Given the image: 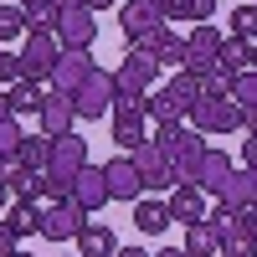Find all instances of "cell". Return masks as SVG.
Wrapping results in <instances>:
<instances>
[{
    "label": "cell",
    "mask_w": 257,
    "mask_h": 257,
    "mask_svg": "<svg viewBox=\"0 0 257 257\" xmlns=\"http://www.w3.org/2000/svg\"><path fill=\"white\" fill-rule=\"evenodd\" d=\"M0 175H6V165H0Z\"/></svg>",
    "instance_id": "52"
},
{
    "label": "cell",
    "mask_w": 257,
    "mask_h": 257,
    "mask_svg": "<svg viewBox=\"0 0 257 257\" xmlns=\"http://www.w3.org/2000/svg\"><path fill=\"white\" fill-rule=\"evenodd\" d=\"M113 252H118V237H113L108 226H93L88 221V226L77 231V257H113Z\"/></svg>",
    "instance_id": "24"
},
{
    "label": "cell",
    "mask_w": 257,
    "mask_h": 257,
    "mask_svg": "<svg viewBox=\"0 0 257 257\" xmlns=\"http://www.w3.org/2000/svg\"><path fill=\"white\" fill-rule=\"evenodd\" d=\"M6 98H11V113L21 118V113H36V108H41V98H47V93H41V82L21 77V82H11V88H6Z\"/></svg>",
    "instance_id": "27"
},
{
    "label": "cell",
    "mask_w": 257,
    "mask_h": 257,
    "mask_svg": "<svg viewBox=\"0 0 257 257\" xmlns=\"http://www.w3.org/2000/svg\"><path fill=\"white\" fill-rule=\"evenodd\" d=\"M82 226H88V211H82L77 201H62V206L41 211V237H47V242H77Z\"/></svg>",
    "instance_id": "8"
},
{
    "label": "cell",
    "mask_w": 257,
    "mask_h": 257,
    "mask_svg": "<svg viewBox=\"0 0 257 257\" xmlns=\"http://www.w3.org/2000/svg\"><path fill=\"white\" fill-rule=\"evenodd\" d=\"M16 36H26V16H21V6H0V47Z\"/></svg>",
    "instance_id": "34"
},
{
    "label": "cell",
    "mask_w": 257,
    "mask_h": 257,
    "mask_svg": "<svg viewBox=\"0 0 257 257\" xmlns=\"http://www.w3.org/2000/svg\"><path fill=\"white\" fill-rule=\"evenodd\" d=\"M144 139H149V134H144V113H123V108H113V144H118V155H134Z\"/></svg>",
    "instance_id": "20"
},
{
    "label": "cell",
    "mask_w": 257,
    "mask_h": 257,
    "mask_svg": "<svg viewBox=\"0 0 257 257\" xmlns=\"http://www.w3.org/2000/svg\"><path fill=\"white\" fill-rule=\"evenodd\" d=\"M144 113L155 118V123H175V118H180V113H175V103H170L165 93H149V98H144Z\"/></svg>",
    "instance_id": "37"
},
{
    "label": "cell",
    "mask_w": 257,
    "mask_h": 257,
    "mask_svg": "<svg viewBox=\"0 0 257 257\" xmlns=\"http://www.w3.org/2000/svg\"><path fill=\"white\" fill-rule=\"evenodd\" d=\"M77 6H88V11H108V6H118V0H77Z\"/></svg>",
    "instance_id": "44"
},
{
    "label": "cell",
    "mask_w": 257,
    "mask_h": 257,
    "mask_svg": "<svg viewBox=\"0 0 257 257\" xmlns=\"http://www.w3.org/2000/svg\"><path fill=\"white\" fill-rule=\"evenodd\" d=\"M103 180H108V196L113 201H139L144 196V180H139V170L128 155H113L108 165H103Z\"/></svg>",
    "instance_id": "14"
},
{
    "label": "cell",
    "mask_w": 257,
    "mask_h": 257,
    "mask_svg": "<svg viewBox=\"0 0 257 257\" xmlns=\"http://www.w3.org/2000/svg\"><path fill=\"white\" fill-rule=\"evenodd\" d=\"M237 231H247V237H252V242H257V201H252V206H242V211H237Z\"/></svg>",
    "instance_id": "40"
},
{
    "label": "cell",
    "mask_w": 257,
    "mask_h": 257,
    "mask_svg": "<svg viewBox=\"0 0 257 257\" xmlns=\"http://www.w3.org/2000/svg\"><path fill=\"white\" fill-rule=\"evenodd\" d=\"M57 57H62L57 31H26V47H21V77L47 82V77H52V67H57Z\"/></svg>",
    "instance_id": "4"
},
{
    "label": "cell",
    "mask_w": 257,
    "mask_h": 257,
    "mask_svg": "<svg viewBox=\"0 0 257 257\" xmlns=\"http://www.w3.org/2000/svg\"><path fill=\"white\" fill-rule=\"evenodd\" d=\"M57 41H62V52H88L93 47V41H98V21H93V11L88 6H77V0H72V6H62L57 11Z\"/></svg>",
    "instance_id": "1"
},
{
    "label": "cell",
    "mask_w": 257,
    "mask_h": 257,
    "mask_svg": "<svg viewBox=\"0 0 257 257\" xmlns=\"http://www.w3.org/2000/svg\"><path fill=\"white\" fill-rule=\"evenodd\" d=\"M47 149H52L47 134H21V149H16L11 165H21V170H47Z\"/></svg>",
    "instance_id": "28"
},
{
    "label": "cell",
    "mask_w": 257,
    "mask_h": 257,
    "mask_svg": "<svg viewBox=\"0 0 257 257\" xmlns=\"http://www.w3.org/2000/svg\"><path fill=\"white\" fill-rule=\"evenodd\" d=\"M252 6H257V0H252Z\"/></svg>",
    "instance_id": "53"
},
{
    "label": "cell",
    "mask_w": 257,
    "mask_h": 257,
    "mask_svg": "<svg viewBox=\"0 0 257 257\" xmlns=\"http://www.w3.org/2000/svg\"><path fill=\"white\" fill-rule=\"evenodd\" d=\"M82 165H88V139H82V134H62V139H52V149H47V170H57V175H77Z\"/></svg>",
    "instance_id": "16"
},
{
    "label": "cell",
    "mask_w": 257,
    "mask_h": 257,
    "mask_svg": "<svg viewBox=\"0 0 257 257\" xmlns=\"http://www.w3.org/2000/svg\"><path fill=\"white\" fill-rule=\"evenodd\" d=\"M231 88H237V72H226L221 62L201 77V93H206V98H231Z\"/></svg>",
    "instance_id": "31"
},
{
    "label": "cell",
    "mask_w": 257,
    "mask_h": 257,
    "mask_svg": "<svg viewBox=\"0 0 257 257\" xmlns=\"http://www.w3.org/2000/svg\"><path fill=\"white\" fill-rule=\"evenodd\" d=\"M41 196H47L52 206L72 201V175H57V170H47V175H41Z\"/></svg>",
    "instance_id": "33"
},
{
    "label": "cell",
    "mask_w": 257,
    "mask_h": 257,
    "mask_svg": "<svg viewBox=\"0 0 257 257\" xmlns=\"http://www.w3.org/2000/svg\"><path fill=\"white\" fill-rule=\"evenodd\" d=\"M118 26H123L128 41H144L155 26H165V11L155 0H118Z\"/></svg>",
    "instance_id": "10"
},
{
    "label": "cell",
    "mask_w": 257,
    "mask_h": 257,
    "mask_svg": "<svg viewBox=\"0 0 257 257\" xmlns=\"http://www.w3.org/2000/svg\"><path fill=\"white\" fill-rule=\"evenodd\" d=\"M11 257H31V252H21V247H16V252H11Z\"/></svg>",
    "instance_id": "50"
},
{
    "label": "cell",
    "mask_w": 257,
    "mask_h": 257,
    "mask_svg": "<svg viewBox=\"0 0 257 257\" xmlns=\"http://www.w3.org/2000/svg\"><path fill=\"white\" fill-rule=\"evenodd\" d=\"M242 165H257V134H247V144H242Z\"/></svg>",
    "instance_id": "41"
},
{
    "label": "cell",
    "mask_w": 257,
    "mask_h": 257,
    "mask_svg": "<svg viewBox=\"0 0 257 257\" xmlns=\"http://www.w3.org/2000/svg\"><path fill=\"white\" fill-rule=\"evenodd\" d=\"M165 98H170V103H175V113L185 118L190 108H196V98H201V77H196V72H185V67H180L175 77H170V82H165Z\"/></svg>",
    "instance_id": "21"
},
{
    "label": "cell",
    "mask_w": 257,
    "mask_h": 257,
    "mask_svg": "<svg viewBox=\"0 0 257 257\" xmlns=\"http://www.w3.org/2000/svg\"><path fill=\"white\" fill-rule=\"evenodd\" d=\"M216 62H221L226 72H237V77H242V72H252V67H257V57H252V41H242V36H226Z\"/></svg>",
    "instance_id": "25"
},
{
    "label": "cell",
    "mask_w": 257,
    "mask_h": 257,
    "mask_svg": "<svg viewBox=\"0 0 257 257\" xmlns=\"http://www.w3.org/2000/svg\"><path fill=\"white\" fill-rule=\"evenodd\" d=\"M226 170H231V155H221V149H201L196 165H190L180 180H185V185H196L201 196H216V185L226 180Z\"/></svg>",
    "instance_id": "9"
},
{
    "label": "cell",
    "mask_w": 257,
    "mask_h": 257,
    "mask_svg": "<svg viewBox=\"0 0 257 257\" xmlns=\"http://www.w3.org/2000/svg\"><path fill=\"white\" fill-rule=\"evenodd\" d=\"M113 257H149L144 247H123V252H113Z\"/></svg>",
    "instance_id": "48"
},
{
    "label": "cell",
    "mask_w": 257,
    "mask_h": 257,
    "mask_svg": "<svg viewBox=\"0 0 257 257\" xmlns=\"http://www.w3.org/2000/svg\"><path fill=\"white\" fill-rule=\"evenodd\" d=\"M170 221H180V226H196V221H206V196H201V190L196 185H175V190H170Z\"/></svg>",
    "instance_id": "18"
},
{
    "label": "cell",
    "mask_w": 257,
    "mask_h": 257,
    "mask_svg": "<svg viewBox=\"0 0 257 257\" xmlns=\"http://www.w3.org/2000/svg\"><path fill=\"white\" fill-rule=\"evenodd\" d=\"M247 170V180H252V201H257V165H242Z\"/></svg>",
    "instance_id": "47"
},
{
    "label": "cell",
    "mask_w": 257,
    "mask_h": 257,
    "mask_svg": "<svg viewBox=\"0 0 257 257\" xmlns=\"http://www.w3.org/2000/svg\"><path fill=\"white\" fill-rule=\"evenodd\" d=\"M72 108H77V118H103V113H113V72L93 67V77H82V88L72 93Z\"/></svg>",
    "instance_id": "6"
},
{
    "label": "cell",
    "mask_w": 257,
    "mask_h": 257,
    "mask_svg": "<svg viewBox=\"0 0 257 257\" xmlns=\"http://www.w3.org/2000/svg\"><path fill=\"white\" fill-rule=\"evenodd\" d=\"M6 118H16V113H11V98H6V88H0V123H6Z\"/></svg>",
    "instance_id": "45"
},
{
    "label": "cell",
    "mask_w": 257,
    "mask_h": 257,
    "mask_svg": "<svg viewBox=\"0 0 257 257\" xmlns=\"http://www.w3.org/2000/svg\"><path fill=\"white\" fill-rule=\"evenodd\" d=\"M231 36H242V41H257V6H252V0H242V6L231 11Z\"/></svg>",
    "instance_id": "32"
},
{
    "label": "cell",
    "mask_w": 257,
    "mask_h": 257,
    "mask_svg": "<svg viewBox=\"0 0 257 257\" xmlns=\"http://www.w3.org/2000/svg\"><path fill=\"white\" fill-rule=\"evenodd\" d=\"M11 252H16V237L6 231V221H0V257H11Z\"/></svg>",
    "instance_id": "42"
},
{
    "label": "cell",
    "mask_w": 257,
    "mask_h": 257,
    "mask_svg": "<svg viewBox=\"0 0 257 257\" xmlns=\"http://www.w3.org/2000/svg\"><path fill=\"white\" fill-rule=\"evenodd\" d=\"M221 41H226V36L211 26V21H206V26H196V31L185 36V72L206 77L211 67H216V57H221Z\"/></svg>",
    "instance_id": "7"
},
{
    "label": "cell",
    "mask_w": 257,
    "mask_h": 257,
    "mask_svg": "<svg viewBox=\"0 0 257 257\" xmlns=\"http://www.w3.org/2000/svg\"><path fill=\"white\" fill-rule=\"evenodd\" d=\"M242 128H247V134H257V108H242Z\"/></svg>",
    "instance_id": "43"
},
{
    "label": "cell",
    "mask_w": 257,
    "mask_h": 257,
    "mask_svg": "<svg viewBox=\"0 0 257 257\" xmlns=\"http://www.w3.org/2000/svg\"><path fill=\"white\" fill-rule=\"evenodd\" d=\"M16 149H21V123L6 118V123H0V165H11V160H16Z\"/></svg>",
    "instance_id": "38"
},
{
    "label": "cell",
    "mask_w": 257,
    "mask_h": 257,
    "mask_svg": "<svg viewBox=\"0 0 257 257\" xmlns=\"http://www.w3.org/2000/svg\"><path fill=\"white\" fill-rule=\"evenodd\" d=\"M231 103H237V108H257V67L237 77V88H231Z\"/></svg>",
    "instance_id": "36"
},
{
    "label": "cell",
    "mask_w": 257,
    "mask_h": 257,
    "mask_svg": "<svg viewBox=\"0 0 257 257\" xmlns=\"http://www.w3.org/2000/svg\"><path fill=\"white\" fill-rule=\"evenodd\" d=\"M134 47H144L149 57L160 62V67H185V41H180L175 31H170V26H155L144 41H134Z\"/></svg>",
    "instance_id": "17"
},
{
    "label": "cell",
    "mask_w": 257,
    "mask_h": 257,
    "mask_svg": "<svg viewBox=\"0 0 257 257\" xmlns=\"http://www.w3.org/2000/svg\"><path fill=\"white\" fill-rule=\"evenodd\" d=\"M128 160H134V170H139L144 190H175V185H180V175H175V165H170V155H165L155 139H144Z\"/></svg>",
    "instance_id": "5"
},
{
    "label": "cell",
    "mask_w": 257,
    "mask_h": 257,
    "mask_svg": "<svg viewBox=\"0 0 257 257\" xmlns=\"http://www.w3.org/2000/svg\"><path fill=\"white\" fill-rule=\"evenodd\" d=\"M6 231L21 242V237H41V206L36 201H16L6 211Z\"/></svg>",
    "instance_id": "23"
},
{
    "label": "cell",
    "mask_w": 257,
    "mask_h": 257,
    "mask_svg": "<svg viewBox=\"0 0 257 257\" xmlns=\"http://www.w3.org/2000/svg\"><path fill=\"white\" fill-rule=\"evenodd\" d=\"M11 82H21V52L0 47V88H11Z\"/></svg>",
    "instance_id": "39"
},
{
    "label": "cell",
    "mask_w": 257,
    "mask_h": 257,
    "mask_svg": "<svg viewBox=\"0 0 257 257\" xmlns=\"http://www.w3.org/2000/svg\"><path fill=\"white\" fill-rule=\"evenodd\" d=\"M185 257H221V237H216L206 221L185 226Z\"/></svg>",
    "instance_id": "29"
},
{
    "label": "cell",
    "mask_w": 257,
    "mask_h": 257,
    "mask_svg": "<svg viewBox=\"0 0 257 257\" xmlns=\"http://www.w3.org/2000/svg\"><path fill=\"white\" fill-rule=\"evenodd\" d=\"M216 206H226V211L252 206V180H247V170H237V165L226 170V180L216 185Z\"/></svg>",
    "instance_id": "19"
},
{
    "label": "cell",
    "mask_w": 257,
    "mask_h": 257,
    "mask_svg": "<svg viewBox=\"0 0 257 257\" xmlns=\"http://www.w3.org/2000/svg\"><path fill=\"white\" fill-rule=\"evenodd\" d=\"M41 175H47V170L6 165V190H11V201H36V206H41Z\"/></svg>",
    "instance_id": "22"
},
{
    "label": "cell",
    "mask_w": 257,
    "mask_h": 257,
    "mask_svg": "<svg viewBox=\"0 0 257 257\" xmlns=\"http://www.w3.org/2000/svg\"><path fill=\"white\" fill-rule=\"evenodd\" d=\"M221 257H257V242L247 237V231H237V226H231L226 237H221Z\"/></svg>",
    "instance_id": "35"
},
{
    "label": "cell",
    "mask_w": 257,
    "mask_h": 257,
    "mask_svg": "<svg viewBox=\"0 0 257 257\" xmlns=\"http://www.w3.org/2000/svg\"><path fill=\"white\" fill-rule=\"evenodd\" d=\"M190 118V128H196V134H231V128H242V108L231 98H196V108L185 113Z\"/></svg>",
    "instance_id": "3"
},
{
    "label": "cell",
    "mask_w": 257,
    "mask_h": 257,
    "mask_svg": "<svg viewBox=\"0 0 257 257\" xmlns=\"http://www.w3.org/2000/svg\"><path fill=\"white\" fill-rule=\"evenodd\" d=\"M11 206V190H6V175H0V211Z\"/></svg>",
    "instance_id": "49"
},
{
    "label": "cell",
    "mask_w": 257,
    "mask_h": 257,
    "mask_svg": "<svg viewBox=\"0 0 257 257\" xmlns=\"http://www.w3.org/2000/svg\"><path fill=\"white\" fill-rule=\"evenodd\" d=\"M93 67H98L93 52H62L47 82H52V93H67V98H72V93L82 88V77H93Z\"/></svg>",
    "instance_id": "12"
},
{
    "label": "cell",
    "mask_w": 257,
    "mask_h": 257,
    "mask_svg": "<svg viewBox=\"0 0 257 257\" xmlns=\"http://www.w3.org/2000/svg\"><path fill=\"white\" fill-rule=\"evenodd\" d=\"M155 144H160L165 155H170V165H175V175H185V170L196 165V155L206 149V139H201V134H196L190 123H180V118H175V123H160Z\"/></svg>",
    "instance_id": "2"
},
{
    "label": "cell",
    "mask_w": 257,
    "mask_h": 257,
    "mask_svg": "<svg viewBox=\"0 0 257 257\" xmlns=\"http://www.w3.org/2000/svg\"><path fill=\"white\" fill-rule=\"evenodd\" d=\"M72 201L88 211V216L113 201V196H108V180H103V165H82L77 175H72Z\"/></svg>",
    "instance_id": "13"
},
{
    "label": "cell",
    "mask_w": 257,
    "mask_h": 257,
    "mask_svg": "<svg viewBox=\"0 0 257 257\" xmlns=\"http://www.w3.org/2000/svg\"><path fill=\"white\" fill-rule=\"evenodd\" d=\"M36 118H41V134H47V139L77 134V108H72L67 93H47V98H41V108H36Z\"/></svg>",
    "instance_id": "11"
},
{
    "label": "cell",
    "mask_w": 257,
    "mask_h": 257,
    "mask_svg": "<svg viewBox=\"0 0 257 257\" xmlns=\"http://www.w3.org/2000/svg\"><path fill=\"white\" fill-rule=\"evenodd\" d=\"M149 257H185V247H160V252H149Z\"/></svg>",
    "instance_id": "46"
},
{
    "label": "cell",
    "mask_w": 257,
    "mask_h": 257,
    "mask_svg": "<svg viewBox=\"0 0 257 257\" xmlns=\"http://www.w3.org/2000/svg\"><path fill=\"white\" fill-rule=\"evenodd\" d=\"M211 16H216V0H175V6H170V21H196V26H206Z\"/></svg>",
    "instance_id": "30"
},
{
    "label": "cell",
    "mask_w": 257,
    "mask_h": 257,
    "mask_svg": "<svg viewBox=\"0 0 257 257\" xmlns=\"http://www.w3.org/2000/svg\"><path fill=\"white\" fill-rule=\"evenodd\" d=\"M134 226L144 231V237H165L170 206H165V201H139V206H134Z\"/></svg>",
    "instance_id": "26"
},
{
    "label": "cell",
    "mask_w": 257,
    "mask_h": 257,
    "mask_svg": "<svg viewBox=\"0 0 257 257\" xmlns=\"http://www.w3.org/2000/svg\"><path fill=\"white\" fill-rule=\"evenodd\" d=\"M252 57H257V41H252Z\"/></svg>",
    "instance_id": "51"
},
{
    "label": "cell",
    "mask_w": 257,
    "mask_h": 257,
    "mask_svg": "<svg viewBox=\"0 0 257 257\" xmlns=\"http://www.w3.org/2000/svg\"><path fill=\"white\" fill-rule=\"evenodd\" d=\"M155 77H160V62L149 57L144 47H128V52H123V67L113 72V82H128V88H139V93L155 88Z\"/></svg>",
    "instance_id": "15"
}]
</instances>
